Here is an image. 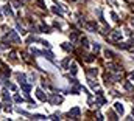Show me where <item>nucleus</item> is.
<instances>
[{
	"label": "nucleus",
	"instance_id": "obj_27",
	"mask_svg": "<svg viewBox=\"0 0 134 121\" xmlns=\"http://www.w3.org/2000/svg\"><path fill=\"white\" fill-rule=\"evenodd\" d=\"M89 86H90L92 89H98V84H97V82H94V81H89Z\"/></svg>",
	"mask_w": 134,
	"mask_h": 121
},
{
	"label": "nucleus",
	"instance_id": "obj_17",
	"mask_svg": "<svg viewBox=\"0 0 134 121\" xmlns=\"http://www.w3.org/2000/svg\"><path fill=\"white\" fill-rule=\"evenodd\" d=\"M76 71H78V67H76V64H72V65H70V73H72V75H76Z\"/></svg>",
	"mask_w": 134,
	"mask_h": 121
},
{
	"label": "nucleus",
	"instance_id": "obj_8",
	"mask_svg": "<svg viewBox=\"0 0 134 121\" xmlns=\"http://www.w3.org/2000/svg\"><path fill=\"white\" fill-rule=\"evenodd\" d=\"M17 81H19V84H20V86L27 84V81H25V75H24V73H17Z\"/></svg>",
	"mask_w": 134,
	"mask_h": 121
},
{
	"label": "nucleus",
	"instance_id": "obj_7",
	"mask_svg": "<svg viewBox=\"0 0 134 121\" xmlns=\"http://www.w3.org/2000/svg\"><path fill=\"white\" fill-rule=\"evenodd\" d=\"M111 37H112V40H116V42H117V40H120V39H122V33H120V30H117V31H114Z\"/></svg>",
	"mask_w": 134,
	"mask_h": 121
},
{
	"label": "nucleus",
	"instance_id": "obj_39",
	"mask_svg": "<svg viewBox=\"0 0 134 121\" xmlns=\"http://www.w3.org/2000/svg\"><path fill=\"white\" fill-rule=\"evenodd\" d=\"M72 2H76V0H72Z\"/></svg>",
	"mask_w": 134,
	"mask_h": 121
},
{
	"label": "nucleus",
	"instance_id": "obj_34",
	"mask_svg": "<svg viewBox=\"0 0 134 121\" xmlns=\"http://www.w3.org/2000/svg\"><path fill=\"white\" fill-rule=\"evenodd\" d=\"M50 119H59V115H51Z\"/></svg>",
	"mask_w": 134,
	"mask_h": 121
},
{
	"label": "nucleus",
	"instance_id": "obj_31",
	"mask_svg": "<svg viewBox=\"0 0 134 121\" xmlns=\"http://www.w3.org/2000/svg\"><path fill=\"white\" fill-rule=\"evenodd\" d=\"M111 17H112L114 20H116V22H117V20H119V16H117L116 13H111Z\"/></svg>",
	"mask_w": 134,
	"mask_h": 121
},
{
	"label": "nucleus",
	"instance_id": "obj_10",
	"mask_svg": "<svg viewBox=\"0 0 134 121\" xmlns=\"http://www.w3.org/2000/svg\"><path fill=\"white\" fill-rule=\"evenodd\" d=\"M108 70H109V71H119V70H120V67H119V65H116V64H109V65H108Z\"/></svg>",
	"mask_w": 134,
	"mask_h": 121
},
{
	"label": "nucleus",
	"instance_id": "obj_38",
	"mask_svg": "<svg viewBox=\"0 0 134 121\" xmlns=\"http://www.w3.org/2000/svg\"><path fill=\"white\" fill-rule=\"evenodd\" d=\"M0 110H2V104H0Z\"/></svg>",
	"mask_w": 134,
	"mask_h": 121
},
{
	"label": "nucleus",
	"instance_id": "obj_19",
	"mask_svg": "<svg viewBox=\"0 0 134 121\" xmlns=\"http://www.w3.org/2000/svg\"><path fill=\"white\" fill-rule=\"evenodd\" d=\"M80 42H81V45L86 48V47H89V40L86 39V37H81V40H80Z\"/></svg>",
	"mask_w": 134,
	"mask_h": 121
},
{
	"label": "nucleus",
	"instance_id": "obj_15",
	"mask_svg": "<svg viewBox=\"0 0 134 121\" xmlns=\"http://www.w3.org/2000/svg\"><path fill=\"white\" fill-rule=\"evenodd\" d=\"M78 34H80L78 31H73V33L70 34V40H72V42H75V40H76V39H78Z\"/></svg>",
	"mask_w": 134,
	"mask_h": 121
},
{
	"label": "nucleus",
	"instance_id": "obj_4",
	"mask_svg": "<svg viewBox=\"0 0 134 121\" xmlns=\"http://www.w3.org/2000/svg\"><path fill=\"white\" fill-rule=\"evenodd\" d=\"M50 101L53 104H61L63 103V96H58V95H53L51 98H50Z\"/></svg>",
	"mask_w": 134,
	"mask_h": 121
},
{
	"label": "nucleus",
	"instance_id": "obj_40",
	"mask_svg": "<svg viewBox=\"0 0 134 121\" xmlns=\"http://www.w3.org/2000/svg\"><path fill=\"white\" fill-rule=\"evenodd\" d=\"M132 53H134V50H132Z\"/></svg>",
	"mask_w": 134,
	"mask_h": 121
},
{
	"label": "nucleus",
	"instance_id": "obj_11",
	"mask_svg": "<svg viewBox=\"0 0 134 121\" xmlns=\"http://www.w3.org/2000/svg\"><path fill=\"white\" fill-rule=\"evenodd\" d=\"M2 73H3V76H9L11 75V70L6 65H2Z\"/></svg>",
	"mask_w": 134,
	"mask_h": 121
},
{
	"label": "nucleus",
	"instance_id": "obj_18",
	"mask_svg": "<svg viewBox=\"0 0 134 121\" xmlns=\"http://www.w3.org/2000/svg\"><path fill=\"white\" fill-rule=\"evenodd\" d=\"M125 89H126L128 92H132V90H134V87H132V84H131V82H128V81H126V82H125Z\"/></svg>",
	"mask_w": 134,
	"mask_h": 121
},
{
	"label": "nucleus",
	"instance_id": "obj_23",
	"mask_svg": "<svg viewBox=\"0 0 134 121\" xmlns=\"http://www.w3.org/2000/svg\"><path fill=\"white\" fill-rule=\"evenodd\" d=\"M33 119L41 121V119H45V116H44V115H33Z\"/></svg>",
	"mask_w": 134,
	"mask_h": 121
},
{
	"label": "nucleus",
	"instance_id": "obj_1",
	"mask_svg": "<svg viewBox=\"0 0 134 121\" xmlns=\"http://www.w3.org/2000/svg\"><path fill=\"white\" fill-rule=\"evenodd\" d=\"M8 37L13 40L14 44H20V37L17 36V31H9V33H8Z\"/></svg>",
	"mask_w": 134,
	"mask_h": 121
},
{
	"label": "nucleus",
	"instance_id": "obj_14",
	"mask_svg": "<svg viewBox=\"0 0 134 121\" xmlns=\"http://www.w3.org/2000/svg\"><path fill=\"white\" fill-rule=\"evenodd\" d=\"M87 75H89V76H97V75H98V70H97V68H89V70H87Z\"/></svg>",
	"mask_w": 134,
	"mask_h": 121
},
{
	"label": "nucleus",
	"instance_id": "obj_29",
	"mask_svg": "<svg viewBox=\"0 0 134 121\" xmlns=\"http://www.w3.org/2000/svg\"><path fill=\"white\" fill-rule=\"evenodd\" d=\"M69 60H70V57H66V59L63 60V67H67V65H69Z\"/></svg>",
	"mask_w": 134,
	"mask_h": 121
},
{
	"label": "nucleus",
	"instance_id": "obj_35",
	"mask_svg": "<svg viewBox=\"0 0 134 121\" xmlns=\"http://www.w3.org/2000/svg\"><path fill=\"white\" fill-rule=\"evenodd\" d=\"M11 60H16V53H11Z\"/></svg>",
	"mask_w": 134,
	"mask_h": 121
},
{
	"label": "nucleus",
	"instance_id": "obj_9",
	"mask_svg": "<svg viewBox=\"0 0 134 121\" xmlns=\"http://www.w3.org/2000/svg\"><path fill=\"white\" fill-rule=\"evenodd\" d=\"M42 56L47 57L48 60H51V62H55V57H53V53L51 51H42Z\"/></svg>",
	"mask_w": 134,
	"mask_h": 121
},
{
	"label": "nucleus",
	"instance_id": "obj_3",
	"mask_svg": "<svg viewBox=\"0 0 134 121\" xmlns=\"http://www.w3.org/2000/svg\"><path fill=\"white\" fill-rule=\"evenodd\" d=\"M78 115H80V107H73V109L69 112V116H70V118H73V119H75L76 116H78Z\"/></svg>",
	"mask_w": 134,
	"mask_h": 121
},
{
	"label": "nucleus",
	"instance_id": "obj_22",
	"mask_svg": "<svg viewBox=\"0 0 134 121\" xmlns=\"http://www.w3.org/2000/svg\"><path fill=\"white\" fill-rule=\"evenodd\" d=\"M8 47H9V40L3 39V42H2V48H8Z\"/></svg>",
	"mask_w": 134,
	"mask_h": 121
},
{
	"label": "nucleus",
	"instance_id": "obj_33",
	"mask_svg": "<svg viewBox=\"0 0 134 121\" xmlns=\"http://www.w3.org/2000/svg\"><path fill=\"white\" fill-rule=\"evenodd\" d=\"M22 89H24L25 92H30V89H31V87H30L28 84H24V86H22Z\"/></svg>",
	"mask_w": 134,
	"mask_h": 121
},
{
	"label": "nucleus",
	"instance_id": "obj_26",
	"mask_svg": "<svg viewBox=\"0 0 134 121\" xmlns=\"http://www.w3.org/2000/svg\"><path fill=\"white\" fill-rule=\"evenodd\" d=\"M14 101H16V103H22V96H19V95H14Z\"/></svg>",
	"mask_w": 134,
	"mask_h": 121
},
{
	"label": "nucleus",
	"instance_id": "obj_6",
	"mask_svg": "<svg viewBox=\"0 0 134 121\" xmlns=\"http://www.w3.org/2000/svg\"><path fill=\"white\" fill-rule=\"evenodd\" d=\"M36 96L39 98L41 101H45V99H47V96H45V93L42 92V89H37V90H36Z\"/></svg>",
	"mask_w": 134,
	"mask_h": 121
},
{
	"label": "nucleus",
	"instance_id": "obj_30",
	"mask_svg": "<svg viewBox=\"0 0 134 121\" xmlns=\"http://www.w3.org/2000/svg\"><path fill=\"white\" fill-rule=\"evenodd\" d=\"M109 118H111V119H117V115L114 113V112H109Z\"/></svg>",
	"mask_w": 134,
	"mask_h": 121
},
{
	"label": "nucleus",
	"instance_id": "obj_16",
	"mask_svg": "<svg viewBox=\"0 0 134 121\" xmlns=\"http://www.w3.org/2000/svg\"><path fill=\"white\" fill-rule=\"evenodd\" d=\"M105 56H106L108 59H112V57H114V56H116V54H114V53H112L111 50H105Z\"/></svg>",
	"mask_w": 134,
	"mask_h": 121
},
{
	"label": "nucleus",
	"instance_id": "obj_36",
	"mask_svg": "<svg viewBox=\"0 0 134 121\" xmlns=\"http://www.w3.org/2000/svg\"><path fill=\"white\" fill-rule=\"evenodd\" d=\"M129 78H131V79L134 78V71H132V73H129Z\"/></svg>",
	"mask_w": 134,
	"mask_h": 121
},
{
	"label": "nucleus",
	"instance_id": "obj_5",
	"mask_svg": "<svg viewBox=\"0 0 134 121\" xmlns=\"http://www.w3.org/2000/svg\"><path fill=\"white\" fill-rule=\"evenodd\" d=\"M86 28H87L89 31H94V33H95V31H97V22H87V23H86Z\"/></svg>",
	"mask_w": 134,
	"mask_h": 121
},
{
	"label": "nucleus",
	"instance_id": "obj_37",
	"mask_svg": "<svg viewBox=\"0 0 134 121\" xmlns=\"http://www.w3.org/2000/svg\"><path fill=\"white\" fill-rule=\"evenodd\" d=\"M131 25H132V27H134V19H131Z\"/></svg>",
	"mask_w": 134,
	"mask_h": 121
},
{
	"label": "nucleus",
	"instance_id": "obj_20",
	"mask_svg": "<svg viewBox=\"0 0 134 121\" xmlns=\"http://www.w3.org/2000/svg\"><path fill=\"white\" fill-rule=\"evenodd\" d=\"M51 11H53L55 14H58V16H63V11H61V8H56V6H53V8H51Z\"/></svg>",
	"mask_w": 134,
	"mask_h": 121
},
{
	"label": "nucleus",
	"instance_id": "obj_28",
	"mask_svg": "<svg viewBox=\"0 0 134 121\" xmlns=\"http://www.w3.org/2000/svg\"><path fill=\"white\" fill-rule=\"evenodd\" d=\"M13 6H16V8H20V6H22V3H20V2H17V0H14V2H13Z\"/></svg>",
	"mask_w": 134,
	"mask_h": 121
},
{
	"label": "nucleus",
	"instance_id": "obj_2",
	"mask_svg": "<svg viewBox=\"0 0 134 121\" xmlns=\"http://www.w3.org/2000/svg\"><path fill=\"white\" fill-rule=\"evenodd\" d=\"M114 109H116V112H117L119 115H123V113H125V107H123L122 103H119V101H117L116 104H114Z\"/></svg>",
	"mask_w": 134,
	"mask_h": 121
},
{
	"label": "nucleus",
	"instance_id": "obj_32",
	"mask_svg": "<svg viewBox=\"0 0 134 121\" xmlns=\"http://www.w3.org/2000/svg\"><path fill=\"white\" fill-rule=\"evenodd\" d=\"M94 51H95V53L100 51V45H98V44H94Z\"/></svg>",
	"mask_w": 134,
	"mask_h": 121
},
{
	"label": "nucleus",
	"instance_id": "obj_12",
	"mask_svg": "<svg viewBox=\"0 0 134 121\" xmlns=\"http://www.w3.org/2000/svg\"><path fill=\"white\" fill-rule=\"evenodd\" d=\"M3 9H5V14H8V16H13V9H11V5H5V6H3Z\"/></svg>",
	"mask_w": 134,
	"mask_h": 121
},
{
	"label": "nucleus",
	"instance_id": "obj_24",
	"mask_svg": "<svg viewBox=\"0 0 134 121\" xmlns=\"http://www.w3.org/2000/svg\"><path fill=\"white\" fill-rule=\"evenodd\" d=\"M37 6H39L41 9H45V3L42 2V0H37Z\"/></svg>",
	"mask_w": 134,
	"mask_h": 121
},
{
	"label": "nucleus",
	"instance_id": "obj_21",
	"mask_svg": "<svg viewBox=\"0 0 134 121\" xmlns=\"http://www.w3.org/2000/svg\"><path fill=\"white\" fill-rule=\"evenodd\" d=\"M94 59H95V56H94V54H87V56L84 57V60H86V62H92Z\"/></svg>",
	"mask_w": 134,
	"mask_h": 121
},
{
	"label": "nucleus",
	"instance_id": "obj_25",
	"mask_svg": "<svg viewBox=\"0 0 134 121\" xmlns=\"http://www.w3.org/2000/svg\"><path fill=\"white\" fill-rule=\"evenodd\" d=\"M2 96H3L5 101H8V103H9V95H8V92H2Z\"/></svg>",
	"mask_w": 134,
	"mask_h": 121
},
{
	"label": "nucleus",
	"instance_id": "obj_13",
	"mask_svg": "<svg viewBox=\"0 0 134 121\" xmlns=\"http://www.w3.org/2000/svg\"><path fill=\"white\" fill-rule=\"evenodd\" d=\"M61 47H63V50H66V51H72V50H73L72 44H67V42H66V44H63Z\"/></svg>",
	"mask_w": 134,
	"mask_h": 121
}]
</instances>
